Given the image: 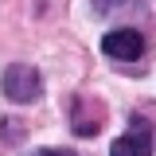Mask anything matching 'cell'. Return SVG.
I'll return each instance as SVG.
<instances>
[{"mask_svg":"<svg viewBox=\"0 0 156 156\" xmlns=\"http://www.w3.org/2000/svg\"><path fill=\"white\" fill-rule=\"evenodd\" d=\"M109 156H152V129L140 117H133L129 129L109 144Z\"/></svg>","mask_w":156,"mask_h":156,"instance_id":"obj_3","label":"cell"},{"mask_svg":"<svg viewBox=\"0 0 156 156\" xmlns=\"http://www.w3.org/2000/svg\"><path fill=\"white\" fill-rule=\"evenodd\" d=\"M31 156H78V152H70V148H39Z\"/></svg>","mask_w":156,"mask_h":156,"instance_id":"obj_4","label":"cell"},{"mask_svg":"<svg viewBox=\"0 0 156 156\" xmlns=\"http://www.w3.org/2000/svg\"><path fill=\"white\" fill-rule=\"evenodd\" d=\"M39 94H43V78H39L35 66H27V62H12V66L4 70V98H8V101L27 105V101H35Z\"/></svg>","mask_w":156,"mask_h":156,"instance_id":"obj_1","label":"cell"},{"mask_svg":"<svg viewBox=\"0 0 156 156\" xmlns=\"http://www.w3.org/2000/svg\"><path fill=\"white\" fill-rule=\"evenodd\" d=\"M101 51L109 58L133 62V58L144 55V35H140L136 27H113V31H105V39H101Z\"/></svg>","mask_w":156,"mask_h":156,"instance_id":"obj_2","label":"cell"}]
</instances>
